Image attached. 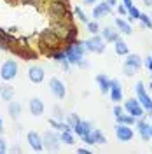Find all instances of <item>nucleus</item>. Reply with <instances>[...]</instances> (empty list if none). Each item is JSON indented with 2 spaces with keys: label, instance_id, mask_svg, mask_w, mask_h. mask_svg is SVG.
Returning a JSON list of instances; mask_svg holds the SVG:
<instances>
[{
  "label": "nucleus",
  "instance_id": "18",
  "mask_svg": "<svg viewBox=\"0 0 152 154\" xmlns=\"http://www.w3.org/2000/svg\"><path fill=\"white\" fill-rule=\"evenodd\" d=\"M51 28L54 30V33H56L61 40H65V37H67V33H68V28H70V23L65 21V19H58Z\"/></svg>",
  "mask_w": 152,
  "mask_h": 154
},
{
  "label": "nucleus",
  "instance_id": "14",
  "mask_svg": "<svg viewBox=\"0 0 152 154\" xmlns=\"http://www.w3.org/2000/svg\"><path fill=\"white\" fill-rule=\"evenodd\" d=\"M47 58H51V60H54L56 63H59V65L65 68V70H68V68H70V63H68L67 54H65V51H63V49L58 48V49L49 51V53H47Z\"/></svg>",
  "mask_w": 152,
  "mask_h": 154
},
{
  "label": "nucleus",
  "instance_id": "6",
  "mask_svg": "<svg viewBox=\"0 0 152 154\" xmlns=\"http://www.w3.org/2000/svg\"><path fill=\"white\" fill-rule=\"evenodd\" d=\"M135 98L140 102V105L145 109V110H150L152 109V98L150 95L147 93V89H145V84H143L142 81H138L136 84H135Z\"/></svg>",
  "mask_w": 152,
  "mask_h": 154
},
{
  "label": "nucleus",
  "instance_id": "42",
  "mask_svg": "<svg viewBox=\"0 0 152 154\" xmlns=\"http://www.w3.org/2000/svg\"><path fill=\"white\" fill-rule=\"evenodd\" d=\"M117 12H119V14H128V9H126V7H124L123 4H121V5H119V7H117Z\"/></svg>",
  "mask_w": 152,
  "mask_h": 154
},
{
  "label": "nucleus",
  "instance_id": "3",
  "mask_svg": "<svg viewBox=\"0 0 152 154\" xmlns=\"http://www.w3.org/2000/svg\"><path fill=\"white\" fill-rule=\"evenodd\" d=\"M142 65H143V60L140 58V54H136V53H128V54H126V60H124L123 70L128 77H133L140 72Z\"/></svg>",
  "mask_w": 152,
  "mask_h": 154
},
{
  "label": "nucleus",
  "instance_id": "25",
  "mask_svg": "<svg viewBox=\"0 0 152 154\" xmlns=\"http://www.w3.org/2000/svg\"><path fill=\"white\" fill-rule=\"evenodd\" d=\"M7 112H9L11 119H18L19 116H21V103L11 100L9 103H7Z\"/></svg>",
  "mask_w": 152,
  "mask_h": 154
},
{
  "label": "nucleus",
  "instance_id": "50",
  "mask_svg": "<svg viewBox=\"0 0 152 154\" xmlns=\"http://www.w3.org/2000/svg\"><path fill=\"white\" fill-rule=\"evenodd\" d=\"M86 4H89V5H93V4H96V2H98V0H84Z\"/></svg>",
  "mask_w": 152,
  "mask_h": 154
},
{
  "label": "nucleus",
  "instance_id": "10",
  "mask_svg": "<svg viewBox=\"0 0 152 154\" xmlns=\"http://www.w3.org/2000/svg\"><path fill=\"white\" fill-rule=\"evenodd\" d=\"M124 112H128V114H131L133 117H143L145 116V109H143L142 105H140V102L136 100V98H128L126 102H124Z\"/></svg>",
  "mask_w": 152,
  "mask_h": 154
},
{
  "label": "nucleus",
  "instance_id": "27",
  "mask_svg": "<svg viewBox=\"0 0 152 154\" xmlns=\"http://www.w3.org/2000/svg\"><path fill=\"white\" fill-rule=\"evenodd\" d=\"M96 84L100 88V91L105 95V93H108V89H110V79L107 75H103V74H100V75H96Z\"/></svg>",
  "mask_w": 152,
  "mask_h": 154
},
{
  "label": "nucleus",
  "instance_id": "52",
  "mask_svg": "<svg viewBox=\"0 0 152 154\" xmlns=\"http://www.w3.org/2000/svg\"><path fill=\"white\" fill-rule=\"evenodd\" d=\"M61 2H63V4H65V5L68 7V0H61Z\"/></svg>",
  "mask_w": 152,
  "mask_h": 154
},
{
  "label": "nucleus",
  "instance_id": "9",
  "mask_svg": "<svg viewBox=\"0 0 152 154\" xmlns=\"http://www.w3.org/2000/svg\"><path fill=\"white\" fill-rule=\"evenodd\" d=\"M42 142H44V149L47 151H58L59 149V135L56 130H47L42 135Z\"/></svg>",
  "mask_w": 152,
  "mask_h": 154
},
{
  "label": "nucleus",
  "instance_id": "26",
  "mask_svg": "<svg viewBox=\"0 0 152 154\" xmlns=\"http://www.w3.org/2000/svg\"><path fill=\"white\" fill-rule=\"evenodd\" d=\"M114 49H115V54H117V56H126V54L129 53L128 44H126V42H124L121 37H119V38L114 42Z\"/></svg>",
  "mask_w": 152,
  "mask_h": 154
},
{
  "label": "nucleus",
  "instance_id": "51",
  "mask_svg": "<svg viewBox=\"0 0 152 154\" xmlns=\"http://www.w3.org/2000/svg\"><path fill=\"white\" fill-rule=\"evenodd\" d=\"M2 130H4V121H2V117H0V133H2Z\"/></svg>",
  "mask_w": 152,
  "mask_h": 154
},
{
  "label": "nucleus",
  "instance_id": "37",
  "mask_svg": "<svg viewBox=\"0 0 152 154\" xmlns=\"http://www.w3.org/2000/svg\"><path fill=\"white\" fill-rule=\"evenodd\" d=\"M21 2H23L25 5H32V7H38L42 0H21Z\"/></svg>",
  "mask_w": 152,
  "mask_h": 154
},
{
  "label": "nucleus",
  "instance_id": "24",
  "mask_svg": "<svg viewBox=\"0 0 152 154\" xmlns=\"http://www.w3.org/2000/svg\"><path fill=\"white\" fill-rule=\"evenodd\" d=\"M0 98L2 100H5V102H11L12 98H14V88L11 86V84H0Z\"/></svg>",
  "mask_w": 152,
  "mask_h": 154
},
{
  "label": "nucleus",
  "instance_id": "48",
  "mask_svg": "<svg viewBox=\"0 0 152 154\" xmlns=\"http://www.w3.org/2000/svg\"><path fill=\"white\" fill-rule=\"evenodd\" d=\"M5 2H7L9 5H18L19 2H21V0H5Z\"/></svg>",
  "mask_w": 152,
  "mask_h": 154
},
{
  "label": "nucleus",
  "instance_id": "13",
  "mask_svg": "<svg viewBox=\"0 0 152 154\" xmlns=\"http://www.w3.org/2000/svg\"><path fill=\"white\" fill-rule=\"evenodd\" d=\"M26 142H28V145L35 152H42L44 142H42V135L40 133H37V131H28L26 133Z\"/></svg>",
  "mask_w": 152,
  "mask_h": 154
},
{
  "label": "nucleus",
  "instance_id": "43",
  "mask_svg": "<svg viewBox=\"0 0 152 154\" xmlns=\"http://www.w3.org/2000/svg\"><path fill=\"white\" fill-rule=\"evenodd\" d=\"M18 44H19V46H30V44H28V38H26V37H21L18 40Z\"/></svg>",
  "mask_w": 152,
  "mask_h": 154
},
{
  "label": "nucleus",
  "instance_id": "38",
  "mask_svg": "<svg viewBox=\"0 0 152 154\" xmlns=\"http://www.w3.org/2000/svg\"><path fill=\"white\" fill-rule=\"evenodd\" d=\"M7 152V144H5V140H4V137L0 135V154Z\"/></svg>",
  "mask_w": 152,
  "mask_h": 154
},
{
  "label": "nucleus",
  "instance_id": "5",
  "mask_svg": "<svg viewBox=\"0 0 152 154\" xmlns=\"http://www.w3.org/2000/svg\"><path fill=\"white\" fill-rule=\"evenodd\" d=\"M68 7L61 2V0H51L47 5V14L51 19H54V21H58V19H65V14H67Z\"/></svg>",
  "mask_w": 152,
  "mask_h": 154
},
{
  "label": "nucleus",
  "instance_id": "29",
  "mask_svg": "<svg viewBox=\"0 0 152 154\" xmlns=\"http://www.w3.org/2000/svg\"><path fill=\"white\" fill-rule=\"evenodd\" d=\"M59 140H61L63 144H67V145H74L75 144V137H74V133H72V130H65V131H61V133H59Z\"/></svg>",
  "mask_w": 152,
  "mask_h": 154
},
{
  "label": "nucleus",
  "instance_id": "22",
  "mask_svg": "<svg viewBox=\"0 0 152 154\" xmlns=\"http://www.w3.org/2000/svg\"><path fill=\"white\" fill-rule=\"evenodd\" d=\"M115 28L119 30L121 33H124V35H131V33H133L131 23L126 21V19H123V18H115Z\"/></svg>",
  "mask_w": 152,
  "mask_h": 154
},
{
  "label": "nucleus",
  "instance_id": "15",
  "mask_svg": "<svg viewBox=\"0 0 152 154\" xmlns=\"http://www.w3.org/2000/svg\"><path fill=\"white\" fill-rule=\"evenodd\" d=\"M11 53L18 54V56L23 58V60H37V53L30 48V46H19V48H14V46H12V48H11Z\"/></svg>",
  "mask_w": 152,
  "mask_h": 154
},
{
  "label": "nucleus",
  "instance_id": "12",
  "mask_svg": "<svg viewBox=\"0 0 152 154\" xmlns=\"http://www.w3.org/2000/svg\"><path fill=\"white\" fill-rule=\"evenodd\" d=\"M108 95H110V100L114 103H119L123 102V86H121V81L119 79H110V89H108Z\"/></svg>",
  "mask_w": 152,
  "mask_h": 154
},
{
  "label": "nucleus",
  "instance_id": "45",
  "mask_svg": "<svg viewBox=\"0 0 152 154\" xmlns=\"http://www.w3.org/2000/svg\"><path fill=\"white\" fill-rule=\"evenodd\" d=\"M77 152H79V154H89L91 151H89L87 147H79V149H77Z\"/></svg>",
  "mask_w": 152,
  "mask_h": 154
},
{
  "label": "nucleus",
  "instance_id": "17",
  "mask_svg": "<svg viewBox=\"0 0 152 154\" xmlns=\"http://www.w3.org/2000/svg\"><path fill=\"white\" fill-rule=\"evenodd\" d=\"M44 77H46V72H44L42 67L33 65V67L28 68V79L33 82V84H40V82L44 81Z\"/></svg>",
  "mask_w": 152,
  "mask_h": 154
},
{
  "label": "nucleus",
  "instance_id": "28",
  "mask_svg": "<svg viewBox=\"0 0 152 154\" xmlns=\"http://www.w3.org/2000/svg\"><path fill=\"white\" fill-rule=\"evenodd\" d=\"M91 137H93V142H95V145H103L107 144V137H105V133L102 131V130H98V128H93L91 130Z\"/></svg>",
  "mask_w": 152,
  "mask_h": 154
},
{
  "label": "nucleus",
  "instance_id": "20",
  "mask_svg": "<svg viewBox=\"0 0 152 154\" xmlns=\"http://www.w3.org/2000/svg\"><path fill=\"white\" fill-rule=\"evenodd\" d=\"M108 14H110V7H108L107 2H98V5L93 7V18H95L96 21L105 18V16H108Z\"/></svg>",
  "mask_w": 152,
  "mask_h": 154
},
{
  "label": "nucleus",
  "instance_id": "44",
  "mask_svg": "<svg viewBox=\"0 0 152 154\" xmlns=\"http://www.w3.org/2000/svg\"><path fill=\"white\" fill-rule=\"evenodd\" d=\"M123 5L126 9H129V7H133V0H123Z\"/></svg>",
  "mask_w": 152,
  "mask_h": 154
},
{
  "label": "nucleus",
  "instance_id": "23",
  "mask_svg": "<svg viewBox=\"0 0 152 154\" xmlns=\"http://www.w3.org/2000/svg\"><path fill=\"white\" fill-rule=\"evenodd\" d=\"M91 130H93V125H91L89 121H82V119H81V121L77 123V126L74 128V133L79 135V137H82V135L89 133Z\"/></svg>",
  "mask_w": 152,
  "mask_h": 154
},
{
  "label": "nucleus",
  "instance_id": "34",
  "mask_svg": "<svg viewBox=\"0 0 152 154\" xmlns=\"http://www.w3.org/2000/svg\"><path fill=\"white\" fill-rule=\"evenodd\" d=\"M126 16H128V21H129V23H131V21H136L138 16H140V11L133 5V7H129V9H128V14H126Z\"/></svg>",
  "mask_w": 152,
  "mask_h": 154
},
{
  "label": "nucleus",
  "instance_id": "8",
  "mask_svg": "<svg viewBox=\"0 0 152 154\" xmlns=\"http://www.w3.org/2000/svg\"><path fill=\"white\" fill-rule=\"evenodd\" d=\"M133 137H135V131L129 125H123V123H117V125H115V138H117L121 144L131 142Z\"/></svg>",
  "mask_w": 152,
  "mask_h": 154
},
{
  "label": "nucleus",
  "instance_id": "46",
  "mask_svg": "<svg viewBox=\"0 0 152 154\" xmlns=\"http://www.w3.org/2000/svg\"><path fill=\"white\" fill-rule=\"evenodd\" d=\"M142 4L147 7V9H152V0H142Z\"/></svg>",
  "mask_w": 152,
  "mask_h": 154
},
{
  "label": "nucleus",
  "instance_id": "11",
  "mask_svg": "<svg viewBox=\"0 0 152 154\" xmlns=\"http://www.w3.org/2000/svg\"><path fill=\"white\" fill-rule=\"evenodd\" d=\"M49 91L56 96V98H59V100L67 96V86H65V82H63L61 79H58V77H51V79H49Z\"/></svg>",
  "mask_w": 152,
  "mask_h": 154
},
{
  "label": "nucleus",
  "instance_id": "36",
  "mask_svg": "<svg viewBox=\"0 0 152 154\" xmlns=\"http://www.w3.org/2000/svg\"><path fill=\"white\" fill-rule=\"evenodd\" d=\"M79 121H81V117H79L77 114H70V116L67 117V123L70 125V128H72V130L77 126V123H79Z\"/></svg>",
  "mask_w": 152,
  "mask_h": 154
},
{
  "label": "nucleus",
  "instance_id": "16",
  "mask_svg": "<svg viewBox=\"0 0 152 154\" xmlns=\"http://www.w3.org/2000/svg\"><path fill=\"white\" fill-rule=\"evenodd\" d=\"M28 109H30V114H32V116L40 117V116L44 114V109H46V105H44V102H42L40 98L33 96V98L28 102Z\"/></svg>",
  "mask_w": 152,
  "mask_h": 154
},
{
  "label": "nucleus",
  "instance_id": "32",
  "mask_svg": "<svg viewBox=\"0 0 152 154\" xmlns=\"http://www.w3.org/2000/svg\"><path fill=\"white\" fill-rule=\"evenodd\" d=\"M86 28H87V32H89V33H91V35H95V33H100V25H98V21H87V23H86Z\"/></svg>",
  "mask_w": 152,
  "mask_h": 154
},
{
  "label": "nucleus",
  "instance_id": "21",
  "mask_svg": "<svg viewBox=\"0 0 152 154\" xmlns=\"http://www.w3.org/2000/svg\"><path fill=\"white\" fill-rule=\"evenodd\" d=\"M100 35L105 38V42H115L119 38V30L112 28V26H105L100 30Z\"/></svg>",
  "mask_w": 152,
  "mask_h": 154
},
{
  "label": "nucleus",
  "instance_id": "49",
  "mask_svg": "<svg viewBox=\"0 0 152 154\" xmlns=\"http://www.w3.org/2000/svg\"><path fill=\"white\" fill-rule=\"evenodd\" d=\"M7 32H9V33H16V32H18V26H11V28H7Z\"/></svg>",
  "mask_w": 152,
  "mask_h": 154
},
{
  "label": "nucleus",
  "instance_id": "47",
  "mask_svg": "<svg viewBox=\"0 0 152 154\" xmlns=\"http://www.w3.org/2000/svg\"><path fill=\"white\" fill-rule=\"evenodd\" d=\"M107 4H108V7H110V9H114L115 5H117V0H107Z\"/></svg>",
  "mask_w": 152,
  "mask_h": 154
},
{
  "label": "nucleus",
  "instance_id": "35",
  "mask_svg": "<svg viewBox=\"0 0 152 154\" xmlns=\"http://www.w3.org/2000/svg\"><path fill=\"white\" fill-rule=\"evenodd\" d=\"M74 14H75L77 18L81 19V21H82V23H87V21H89V18H87V16H86V12L82 9H81V7H75V9H74Z\"/></svg>",
  "mask_w": 152,
  "mask_h": 154
},
{
  "label": "nucleus",
  "instance_id": "41",
  "mask_svg": "<svg viewBox=\"0 0 152 154\" xmlns=\"http://www.w3.org/2000/svg\"><path fill=\"white\" fill-rule=\"evenodd\" d=\"M53 112H54V117H56L58 121H61V119H63V114H61V109H58V107H54V109H53Z\"/></svg>",
  "mask_w": 152,
  "mask_h": 154
},
{
  "label": "nucleus",
  "instance_id": "33",
  "mask_svg": "<svg viewBox=\"0 0 152 154\" xmlns=\"http://www.w3.org/2000/svg\"><path fill=\"white\" fill-rule=\"evenodd\" d=\"M138 21L142 23L145 28H152V21H150V16H149V14H145V12H140V16H138Z\"/></svg>",
  "mask_w": 152,
  "mask_h": 154
},
{
  "label": "nucleus",
  "instance_id": "30",
  "mask_svg": "<svg viewBox=\"0 0 152 154\" xmlns=\"http://www.w3.org/2000/svg\"><path fill=\"white\" fill-rule=\"evenodd\" d=\"M77 35H79V30H77V26L74 25V23H70V28H68V33H67V37H65V42H67V44L75 42Z\"/></svg>",
  "mask_w": 152,
  "mask_h": 154
},
{
  "label": "nucleus",
  "instance_id": "39",
  "mask_svg": "<svg viewBox=\"0 0 152 154\" xmlns=\"http://www.w3.org/2000/svg\"><path fill=\"white\" fill-rule=\"evenodd\" d=\"M112 112H114V117H119V116H121V114H123V112H124V109H123V107H121V105H115V107H114V110H112Z\"/></svg>",
  "mask_w": 152,
  "mask_h": 154
},
{
  "label": "nucleus",
  "instance_id": "55",
  "mask_svg": "<svg viewBox=\"0 0 152 154\" xmlns=\"http://www.w3.org/2000/svg\"><path fill=\"white\" fill-rule=\"evenodd\" d=\"M150 151H152V149H150Z\"/></svg>",
  "mask_w": 152,
  "mask_h": 154
},
{
  "label": "nucleus",
  "instance_id": "54",
  "mask_svg": "<svg viewBox=\"0 0 152 154\" xmlns=\"http://www.w3.org/2000/svg\"><path fill=\"white\" fill-rule=\"evenodd\" d=\"M149 16H150V21H152V12H150V14H149Z\"/></svg>",
  "mask_w": 152,
  "mask_h": 154
},
{
  "label": "nucleus",
  "instance_id": "19",
  "mask_svg": "<svg viewBox=\"0 0 152 154\" xmlns=\"http://www.w3.org/2000/svg\"><path fill=\"white\" fill-rule=\"evenodd\" d=\"M136 130H138V135L142 137L143 140H150V125L145 121V119H142V117H138L136 119Z\"/></svg>",
  "mask_w": 152,
  "mask_h": 154
},
{
  "label": "nucleus",
  "instance_id": "2",
  "mask_svg": "<svg viewBox=\"0 0 152 154\" xmlns=\"http://www.w3.org/2000/svg\"><path fill=\"white\" fill-rule=\"evenodd\" d=\"M63 51H65V54H67V60H68L70 65H79L81 60L84 58V54L87 53L86 48H84V44L79 42V40L72 42V44H67V46L63 48Z\"/></svg>",
  "mask_w": 152,
  "mask_h": 154
},
{
  "label": "nucleus",
  "instance_id": "4",
  "mask_svg": "<svg viewBox=\"0 0 152 154\" xmlns=\"http://www.w3.org/2000/svg\"><path fill=\"white\" fill-rule=\"evenodd\" d=\"M84 44V48L87 53H103L105 48H107V42H105V38L100 35V33H95L91 38H87V40H84L82 42Z\"/></svg>",
  "mask_w": 152,
  "mask_h": 154
},
{
  "label": "nucleus",
  "instance_id": "40",
  "mask_svg": "<svg viewBox=\"0 0 152 154\" xmlns=\"http://www.w3.org/2000/svg\"><path fill=\"white\" fill-rule=\"evenodd\" d=\"M143 65L149 68V74H150V77H152V56H150V58H147V60L143 61Z\"/></svg>",
  "mask_w": 152,
  "mask_h": 154
},
{
  "label": "nucleus",
  "instance_id": "53",
  "mask_svg": "<svg viewBox=\"0 0 152 154\" xmlns=\"http://www.w3.org/2000/svg\"><path fill=\"white\" fill-rule=\"evenodd\" d=\"M149 88H150V91H152V79H150V84H149Z\"/></svg>",
  "mask_w": 152,
  "mask_h": 154
},
{
  "label": "nucleus",
  "instance_id": "1",
  "mask_svg": "<svg viewBox=\"0 0 152 154\" xmlns=\"http://www.w3.org/2000/svg\"><path fill=\"white\" fill-rule=\"evenodd\" d=\"M40 51L47 56L49 51H53V49H58L59 48V44L63 42L61 38L58 37L56 33H54V30L53 28H46L40 32Z\"/></svg>",
  "mask_w": 152,
  "mask_h": 154
},
{
  "label": "nucleus",
  "instance_id": "7",
  "mask_svg": "<svg viewBox=\"0 0 152 154\" xmlns=\"http://www.w3.org/2000/svg\"><path fill=\"white\" fill-rule=\"evenodd\" d=\"M18 63L14 61V60H5L4 63H2V67H0V77L7 82V81H12L14 77L18 75Z\"/></svg>",
  "mask_w": 152,
  "mask_h": 154
},
{
  "label": "nucleus",
  "instance_id": "31",
  "mask_svg": "<svg viewBox=\"0 0 152 154\" xmlns=\"http://www.w3.org/2000/svg\"><path fill=\"white\" fill-rule=\"evenodd\" d=\"M117 119V123H123V125H129L133 126L136 123V117H133L131 114H128V112H123V114L119 116V117H115Z\"/></svg>",
  "mask_w": 152,
  "mask_h": 154
}]
</instances>
